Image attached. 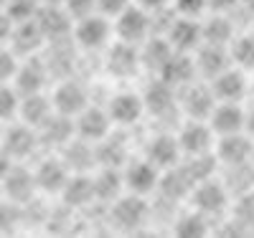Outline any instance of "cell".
<instances>
[{
	"mask_svg": "<svg viewBox=\"0 0 254 238\" xmlns=\"http://www.w3.org/2000/svg\"><path fill=\"white\" fill-rule=\"evenodd\" d=\"M242 8L252 10V15H254V0H242Z\"/></svg>",
	"mask_w": 254,
	"mask_h": 238,
	"instance_id": "48",
	"label": "cell"
},
{
	"mask_svg": "<svg viewBox=\"0 0 254 238\" xmlns=\"http://www.w3.org/2000/svg\"><path fill=\"white\" fill-rule=\"evenodd\" d=\"M13 165H15V160L10 157L8 149H5L3 144H0V183H3V178H5L8 172L13 170Z\"/></svg>",
	"mask_w": 254,
	"mask_h": 238,
	"instance_id": "45",
	"label": "cell"
},
{
	"mask_svg": "<svg viewBox=\"0 0 254 238\" xmlns=\"http://www.w3.org/2000/svg\"><path fill=\"white\" fill-rule=\"evenodd\" d=\"M64 205L66 208H87L97 200V192H94V180H92V172H71V178L66 180L64 190L59 192Z\"/></svg>",
	"mask_w": 254,
	"mask_h": 238,
	"instance_id": "24",
	"label": "cell"
},
{
	"mask_svg": "<svg viewBox=\"0 0 254 238\" xmlns=\"http://www.w3.org/2000/svg\"><path fill=\"white\" fill-rule=\"evenodd\" d=\"M13 20H10V15L5 13V10H0V46L3 43H8L10 41V33H13Z\"/></svg>",
	"mask_w": 254,
	"mask_h": 238,
	"instance_id": "44",
	"label": "cell"
},
{
	"mask_svg": "<svg viewBox=\"0 0 254 238\" xmlns=\"http://www.w3.org/2000/svg\"><path fill=\"white\" fill-rule=\"evenodd\" d=\"M110 218L120 231H140L150 218V205L145 195L127 192L110 203Z\"/></svg>",
	"mask_w": 254,
	"mask_h": 238,
	"instance_id": "4",
	"label": "cell"
},
{
	"mask_svg": "<svg viewBox=\"0 0 254 238\" xmlns=\"http://www.w3.org/2000/svg\"><path fill=\"white\" fill-rule=\"evenodd\" d=\"M5 5H8V0H0V10H5Z\"/></svg>",
	"mask_w": 254,
	"mask_h": 238,
	"instance_id": "49",
	"label": "cell"
},
{
	"mask_svg": "<svg viewBox=\"0 0 254 238\" xmlns=\"http://www.w3.org/2000/svg\"><path fill=\"white\" fill-rule=\"evenodd\" d=\"M244 119H247L244 101H216L206 122L211 124L216 137H224V135L244 132Z\"/></svg>",
	"mask_w": 254,
	"mask_h": 238,
	"instance_id": "17",
	"label": "cell"
},
{
	"mask_svg": "<svg viewBox=\"0 0 254 238\" xmlns=\"http://www.w3.org/2000/svg\"><path fill=\"white\" fill-rule=\"evenodd\" d=\"M214 104H216V96L208 81L203 84L190 81L178 94V109L186 114V119H208Z\"/></svg>",
	"mask_w": 254,
	"mask_h": 238,
	"instance_id": "12",
	"label": "cell"
},
{
	"mask_svg": "<svg viewBox=\"0 0 254 238\" xmlns=\"http://www.w3.org/2000/svg\"><path fill=\"white\" fill-rule=\"evenodd\" d=\"M183 157H198V155H214L216 135L206 119H186L176 132Z\"/></svg>",
	"mask_w": 254,
	"mask_h": 238,
	"instance_id": "5",
	"label": "cell"
},
{
	"mask_svg": "<svg viewBox=\"0 0 254 238\" xmlns=\"http://www.w3.org/2000/svg\"><path fill=\"white\" fill-rule=\"evenodd\" d=\"M18 106H20V92L13 84H0V124L18 119Z\"/></svg>",
	"mask_w": 254,
	"mask_h": 238,
	"instance_id": "35",
	"label": "cell"
},
{
	"mask_svg": "<svg viewBox=\"0 0 254 238\" xmlns=\"http://www.w3.org/2000/svg\"><path fill=\"white\" fill-rule=\"evenodd\" d=\"M18 66H20V56L8 46V43H3V46H0V84H13Z\"/></svg>",
	"mask_w": 254,
	"mask_h": 238,
	"instance_id": "37",
	"label": "cell"
},
{
	"mask_svg": "<svg viewBox=\"0 0 254 238\" xmlns=\"http://www.w3.org/2000/svg\"><path fill=\"white\" fill-rule=\"evenodd\" d=\"M234 8H242V0H208V13H229Z\"/></svg>",
	"mask_w": 254,
	"mask_h": 238,
	"instance_id": "42",
	"label": "cell"
},
{
	"mask_svg": "<svg viewBox=\"0 0 254 238\" xmlns=\"http://www.w3.org/2000/svg\"><path fill=\"white\" fill-rule=\"evenodd\" d=\"M110 112V119L115 127H135L147 112H145V99L137 92H117L115 96H110V101L104 104Z\"/></svg>",
	"mask_w": 254,
	"mask_h": 238,
	"instance_id": "13",
	"label": "cell"
},
{
	"mask_svg": "<svg viewBox=\"0 0 254 238\" xmlns=\"http://www.w3.org/2000/svg\"><path fill=\"white\" fill-rule=\"evenodd\" d=\"M36 23L41 28V33L46 36V43H64L71 41V28L74 20L69 15V10L64 5H41Z\"/></svg>",
	"mask_w": 254,
	"mask_h": 238,
	"instance_id": "15",
	"label": "cell"
},
{
	"mask_svg": "<svg viewBox=\"0 0 254 238\" xmlns=\"http://www.w3.org/2000/svg\"><path fill=\"white\" fill-rule=\"evenodd\" d=\"M158 79H163L165 84L176 86V89H183L190 81L198 79V71H196V61H193V53H181L176 51L168 63L163 66V71L158 74Z\"/></svg>",
	"mask_w": 254,
	"mask_h": 238,
	"instance_id": "26",
	"label": "cell"
},
{
	"mask_svg": "<svg viewBox=\"0 0 254 238\" xmlns=\"http://www.w3.org/2000/svg\"><path fill=\"white\" fill-rule=\"evenodd\" d=\"M229 56H231V63L244 71H252L254 69V33L247 31V33H237L234 41L229 43Z\"/></svg>",
	"mask_w": 254,
	"mask_h": 238,
	"instance_id": "33",
	"label": "cell"
},
{
	"mask_svg": "<svg viewBox=\"0 0 254 238\" xmlns=\"http://www.w3.org/2000/svg\"><path fill=\"white\" fill-rule=\"evenodd\" d=\"M112 28H115V41L122 43H132V46H142V43L155 33L153 28V13H147L137 3L130 8H125L120 15L112 18Z\"/></svg>",
	"mask_w": 254,
	"mask_h": 238,
	"instance_id": "2",
	"label": "cell"
},
{
	"mask_svg": "<svg viewBox=\"0 0 254 238\" xmlns=\"http://www.w3.org/2000/svg\"><path fill=\"white\" fill-rule=\"evenodd\" d=\"M51 104H54V109L56 114H64V117H76L79 112H84L87 106L92 104L89 101V89L84 86L79 79H61L56 86H54V92H51Z\"/></svg>",
	"mask_w": 254,
	"mask_h": 238,
	"instance_id": "6",
	"label": "cell"
},
{
	"mask_svg": "<svg viewBox=\"0 0 254 238\" xmlns=\"http://www.w3.org/2000/svg\"><path fill=\"white\" fill-rule=\"evenodd\" d=\"M252 33H254V23H252Z\"/></svg>",
	"mask_w": 254,
	"mask_h": 238,
	"instance_id": "51",
	"label": "cell"
},
{
	"mask_svg": "<svg viewBox=\"0 0 254 238\" xmlns=\"http://www.w3.org/2000/svg\"><path fill=\"white\" fill-rule=\"evenodd\" d=\"M61 152H64L61 155L64 162L69 165L71 172H92V167L99 165V160H97V144H92L87 140L74 137L66 147L61 149Z\"/></svg>",
	"mask_w": 254,
	"mask_h": 238,
	"instance_id": "30",
	"label": "cell"
},
{
	"mask_svg": "<svg viewBox=\"0 0 254 238\" xmlns=\"http://www.w3.org/2000/svg\"><path fill=\"white\" fill-rule=\"evenodd\" d=\"M76 137V132H74V119L71 117H64V114H54L44 127L38 129V140H41V144H51V147H56V149H64L71 140Z\"/></svg>",
	"mask_w": 254,
	"mask_h": 238,
	"instance_id": "32",
	"label": "cell"
},
{
	"mask_svg": "<svg viewBox=\"0 0 254 238\" xmlns=\"http://www.w3.org/2000/svg\"><path fill=\"white\" fill-rule=\"evenodd\" d=\"M160 178L163 170L155 167L145 155L137 160H127L122 165V183H125V192H135V195H150L160 188Z\"/></svg>",
	"mask_w": 254,
	"mask_h": 238,
	"instance_id": "3",
	"label": "cell"
},
{
	"mask_svg": "<svg viewBox=\"0 0 254 238\" xmlns=\"http://www.w3.org/2000/svg\"><path fill=\"white\" fill-rule=\"evenodd\" d=\"M104 66L107 74L115 79H132L140 69V46L132 43H122V41H112L107 48H104Z\"/></svg>",
	"mask_w": 254,
	"mask_h": 238,
	"instance_id": "11",
	"label": "cell"
},
{
	"mask_svg": "<svg viewBox=\"0 0 254 238\" xmlns=\"http://www.w3.org/2000/svg\"><path fill=\"white\" fill-rule=\"evenodd\" d=\"M203 43H216V46H229L237 36L234 20L229 13H208L201 18Z\"/></svg>",
	"mask_w": 254,
	"mask_h": 238,
	"instance_id": "29",
	"label": "cell"
},
{
	"mask_svg": "<svg viewBox=\"0 0 254 238\" xmlns=\"http://www.w3.org/2000/svg\"><path fill=\"white\" fill-rule=\"evenodd\" d=\"M49 63L41 61L38 56H26L20 58V66L15 71V79H13V86L20 92V94H36V92H46L49 86Z\"/></svg>",
	"mask_w": 254,
	"mask_h": 238,
	"instance_id": "18",
	"label": "cell"
},
{
	"mask_svg": "<svg viewBox=\"0 0 254 238\" xmlns=\"http://www.w3.org/2000/svg\"><path fill=\"white\" fill-rule=\"evenodd\" d=\"M247 109V119H244V132L254 140V104H249V106H244Z\"/></svg>",
	"mask_w": 254,
	"mask_h": 238,
	"instance_id": "46",
	"label": "cell"
},
{
	"mask_svg": "<svg viewBox=\"0 0 254 238\" xmlns=\"http://www.w3.org/2000/svg\"><path fill=\"white\" fill-rule=\"evenodd\" d=\"M8 46H10L20 58L36 56L41 48L46 46V36L41 33L36 18H33V20H26V23H15V26H13V33H10Z\"/></svg>",
	"mask_w": 254,
	"mask_h": 238,
	"instance_id": "25",
	"label": "cell"
},
{
	"mask_svg": "<svg viewBox=\"0 0 254 238\" xmlns=\"http://www.w3.org/2000/svg\"><path fill=\"white\" fill-rule=\"evenodd\" d=\"M193 61H196V71L203 81H211L214 76H219L224 69L231 66V56H229V46H216V43H201L193 51Z\"/></svg>",
	"mask_w": 254,
	"mask_h": 238,
	"instance_id": "22",
	"label": "cell"
},
{
	"mask_svg": "<svg viewBox=\"0 0 254 238\" xmlns=\"http://www.w3.org/2000/svg\"><path fill=\"white\" fill-rule=\"evenodd\" d=\"M173 53H176V48L171 46V41H168L163 33H158V36L153 33L140 46V63H142V69H147L150 74L158 76Z\"/></svg>",
	"mask_w": 254,
	"mask_h": 238,
	"instance_id": "28",
	"label": "cell"
},
{
	"mask_svg": "<svg viewBox=\"0 0 254 238\" xmlns=\"http://www.w3.org/2000/svg\"><path fill=\"white\" fill-rule=\"evenodd\" d=\"M237 213H239V218H242V221L254 223V192H247V195L239 200Z\"/></svg>",
	"mask_w": 254,
	"mask_h": 238,
	"instance_id": "41",
	"label": "cell"
},
{
	"mask_svg": "<svg viewBox=\"0 0 254 238\" xmlns=\"http://www.w3.org/2000/svg\"><path fill=\"white\" fill-rule=\"evenodd\" d=\"M140 8H145L147 13H165L173 5V0H135Z\"/></svg>",
	"mask_w": 254,
	"mask_h": 238,
	"instance_id": "43",
	"label": "cell"
},
{
	"mask_svg": "<svg viewBox=\"0 0 254 238\" xmlns=\"http://www.w3.org/2000/svg\"><path fill=\"white\" fill-rule=\"evenodd\" d=\"M132 3H135V0H97V10L104 13L107 18H115V15H120L125 8H130Z\"/></svg>",
	"mask_w": 254,
	"mask_h": 238,
	"instance_id": "40",
	"label": "cell"
},
{
	"mask_svg": "<svg viewBox=\"0 0 254 238\" xmlns=\"http://www.w3.org/2000/svg\"><path fill=\"white\" fill-rule=\"evenodd\" d=\"M44 5H66V0H41Z\"/></svg>",
	"mask_w": 254,
	"mask_h": 238,
	"instance_id": "47",
	"label": "cell"
},
{
	"mask_svg": "<svg viewBox=\"0 0 254 238\" xmlns=\"http://www.w3.org/2000/svg\"><path fill=\"white\" fill-rule=\"evenodd\" d=\"M145 99V112L150 117H168L173 109H178V89L171 84H165L163 79H155L147 89L142 92Z\"/></svg>",
	"mask_w": 254,
	"mask_h": 238,
	"instance_id": "23",
	"label": "cell"
},
{
	"mask_svg": "<svg viewBox=\"0 0 254 238\" xmlns=\"http://www.w3.org/2000/svg\"><path fill=\"white\" fill-rule=\"evenodd\" d=\"M208 228H211L208 226V215L198 213L196 208L183 213L181 218L176 221V226H173L176 236H181V238H203L208 233Z\"/></svg>",
	"mask_w": 254,
	"mask_h": 238,
	"instance_id": "34",
	"label": "cell"
},
{
	"mask_svg": "<svg viewBox=\"0 0 254 238\" xmlns=\"http://www.w3.org/2000/svg\"><path fill=\"white\" fill-rule=\"evenodd\" d=\"M69 10L71 20H79L84 15H92L97 13V0H66V5H64Z\"/></svg>",
	"mask_w": 254,
	"mask_h": 238,
	"instance_id": "39",
	"label": "cell"
},
{
	"mask_svg": "<svg viewBox=\"0 0 254 238\" xmlns=\"http://www.w3.org/2000/svg\"><path fill=\"white\" fill-rule=\"evenodd\" d=\"M208 84H211V89H214L216 101H244L247 92H249L247 71L234 66V63H231L229 69H224L219 76H214Z\"/></svg>",
	"mask_w": 254,
	"mask_h": 238,
	"instance_id": "19",
	"label": "cell"
},
{
	"mask_svg": "<svg viewBox=\"0 0 254 238\" xmlns=\"http://www.w3.org/2000/svg\"><path fill=\"white\" fill-rule=\"evenodd\" d=\"M71 41L74 46L81 51H104L115 41V28H112V18L104 13H92L74 20L71 28Z\"/></svg>",
	"mask_w": 254,
	"mask_h": 238,
	"instance_id": "1",
	"label": "cell"
},
{
	"mask_svg": "<svg viewBox=\"0 0 254 238\" xmlns=\"http://www.w3.org/2000/svg\"><path fill=\"white\" fill-rule=\"evenodd\" d=\"M142 155L150 160L155 167H160L163 172L176 167V165H181V160H183L178 137L171 135V132H163V135L150 137V140H147V144H145V152Z\"/></svg>",
	"mask_w": 254,
	"mask_h": 238,
	"instance_id": "20",
	"label": "cell"
},
{
	"mask_svg": "<svg viewBox=\"0 0 254 238\" xmlns=\"http://www.w3.org/2000/svg\"><path fill=\"white\" fill-rule=\"evenodd\" d=\"M0 137H3V129H0Z\"/></svg>",
	"mask_w": 254,
	"mask_h": 238,
	"instance_id": "52",
	"label": "cell"
},
{
	"mask_svg": "<svg viewBox=\"0 0 254 238\" xmlns=\"http://www.w3.org/2000/svg\"><path fill=\"white\" fill-rule=\"evenodd\" d=\"M163 36L171 41V46L181 53H193L203 43V31H201V18H188L171 13V23L163 31Z\"/></svg>",
	"mask_w": 254,
	"mask_h": 238,
	"instance_id": "8",
	"label": "cell"
},
{
	"mask_svg": "<svg viewBox=\"0 0 254 238\" xmlns=\"http://www.w3.org/2000/svg\"><path fill=\"white\" fill-rule=\"evenodd\" d=\"M0 144H3L10 157L15 162H23L26 157H31L36 149L41 147V140H38V129L23 124V122H18L15 124H8L3 129V137H0Z\"/></svg>",
	"mask_w": 254,
	"mask_h": 238,
	"instance_id": "14",
	"label": "cell"
},
{
	"mask_svg": "<svg viewBox=\"0 0 254 238\" xmlns=\"http://www.w3.org/2000/svg\"><path fill=\"white\" fill-rule=\"evenodd\" d=\"M252 183H254V165H252Z\"/></svg>",
	"mask_w": 254,
	"mask_h": 238,
	"instance_id": "50",
	"label": "cell"
},
{
	"mask_svg": "<svg viewBox=\"0 0 254 238\" xmlns=\"http://www.w3.org/2000/svg\"><path fill=\"white\" fill-rule=\"evenodd\" d=\"M69 178H71V170L64 162V157H44L33 167L36 190L49 192V195H59Z\"/></svg>",
	"mask_w": 254,
	"mask_h": 238,
	"instance_id": "16",
	"label": "cell"
},
{
	"mask_svg": "<svg viewBox=\"0 0 254 238\" xmlns=\"http://www.w3.org/2000/svg\"><path fill=\"white\" fill-rule=\"evenodd\" d=\"M94 180V192L97 200L102 203H112L125 192V183H122V167H110V165H99L97 172H92Z\"/></svg>",
	"mask_w": 254,
	"mask_h": 238,
	"instance_id": "31",
	"label": "cell"
},
{
	"mask_svg": "<svg viewBox=\"0 0 254 238\" xmlns=\"http://www.w3.org/2000/svg\"><path fill=\"white\" fill-rule=\"evenodd\" d=\"M229 188L221 183V180H214L211 178H203L193 185L190 190V205H193L198 213L203 215H219L229 208Z\"/></svg>",
	"mask_w": 254,
	"mask_h": 238,
	"instance_id": "7",
	"label": "cell"
},
{
	"mask_svg": "<svg viewBox=\"0 0 254 238\" xmlns=\"http://www.w3.org/2000/svg\"><path fill=\"white\" fill-rule=\"evenodd\" d=\"M56 114L51 94L36 92V94H20V106H18V122H23L33 129H41L51 117Z\"/></svg>",
	"mask_w": 254,
	"mask_h": 238,
	"instance_id": "21",
	"label": "cell"
},
{
	"mask_svg": "<svg viewBox=\"0 0 254 238\" xmlns=\"http://www.w3.org/2000/svg\"><path fill=\"white\" fill-rule=\"evenodd\" d=\"M214 157H216V162H221L226 167H244L254 160V140L247 132L216 137Z\"/></svg>",
	"mask_w": 254,
	"mask_h": 238,
	"instance_id": "9",
	"label": "cell"
},
{
	"mask_svg": "<svg viewBox=\"0 0 254 238\" xmlns=\"http://www.w3.org/2000/svg\"><path fill=\"white\" fill-rule=\"evenodd\" d=\"M173 13L188 18H203L208 13V0H173Z\"/></svg>",
	"mask_w": 254,
	"mask_h": 238,
	"instance_id": "38",
	"label": "cell"
},
{
	"mask_svg": "<svg viewBox=\"0 0 254 238\" xmlns=\"http://www.w3.org/2000/svg\"><path fill=\"white\" fill-rule=\"evenodd\" d=\"M3 192L10 203H28L36 192V180H33V170L23 165H13V170L3 178Z\"/></svg>",
	"mask_w": 254,
	"mask_h": 238,
	"instance_id": "27",
	"label": "cell"
},
{
	"mask_svg": "<svg viewBox=\"0 0 254 238\" xmlns=\"http://www.w3.org/2000/svg\"><path fill=\"white\" fill-rule=\"evenodd\" d=\"M41 0H8L5 13L10 15L13 23H26V20H33L41 10Z\"/></svg>",
	"mask_w": 254,
	"mask_h": 238,
	"instance_id": "36",
	"label": "cell"
},
{
	"mask_svg": "<svg viewBox=\"0 0 254 238\" xmlns=\"http://www.w3.org/2000/svg\"><path fill=\"white\" fill-rule=\"evenodd\" d=\"M112 119H110V112L107 106H97V104H89L84 112H79L74 117V132L79 140H87L92 144H99L102 140H107L112 135Z\"/></svg>",
	"mask_w": 254,
	"mask_h": 238,
	"instance_id": "10",
	"label": "cell"
}]
</instances>
